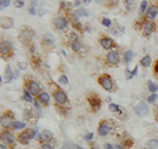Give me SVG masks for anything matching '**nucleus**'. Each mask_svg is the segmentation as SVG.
I'll return each mask as SVG.
<instances>
[{
  "label": "nucleus",
  "mask_w": 158,
  "mask_h": 149,
  "mask_svg": "<svg viewBox=\"0 0 158 149\" xmlns=\"http://www.w3.org/2000/svg\"><path fill=\"white\" fill-rule=\"evenodd\" d=\"M111 32L113 34H116V36H120V34H123V32H124V29H123L121 27H117V28H111Z\"/></svg>",
  "instance_id": "nucleus-33"
},
{
  "label": "nucleus",
  "mask_w": 158,
  "mask_h": 149,
  "mask_svg": "<svg viewBox=\"0 0 158 149\" xmlns=\"http://www.w3.org/2000/svg\"><path fill=\"white\" fill-rule=\"evenodd\" d=\"M0 149H8V148H7L6 144H2V145H0Z\"/></svg>",
  "instance_id": "nucleus-48"
},
{
  "label": "nucleus",
  "mask_w": 158,
  "mask_h": 149,
  "mask_svg": "<svg viewBox=\"0 0 158 149\" xmlns=\"http://www.w3.org/2000/svg\"><path fill=\"white\" fill-rule=\"evenodd\" d=\"M23 100H25L27 103H32V102H34V96L31 94V91L28 90V88H25L24 90V92H23Z\"/></svg>",
  "instance_id": "nucleus-25"
},
{
  "label": "nucleus",
  "mask_w": 158,
  "mask_h": 149,
  "mask_svg": "<svg viewBox=\"0 0 158 149\" xmlns=\"http://www.w3.org/2000/svg\"><path fill=\"white\" fill-rule=\"evenodd\" d=\"M102 2H103V0H96V3H99V4H100Z\"/></svg>",
  "instance_id": "nucleus-53"
},
{
  "label": "nucleus",
  "mask_w": 158,
  "mask_h": 149,
  "mask_svg": "<svg viewBox=\"0 0 158 149\" xmlns=\"http://www.w3.org/2000/svg\"><path fill=\"white\" fill-rule=\"evenodd\" d=\"M99 44H100V46L103 49H106V50H112V48L115 46V42H113V40L111 37H102L100 40H99Z\"/></svg>",
  "instance_id": "nucleus-13"
},
{
  "label": "nucleus",
  "mask_w": 158,
  "mask_h": 149,
  "mask_svg": "<svg viewBox=\"0 0 158 149\" xmlns=\"http://www.w3.org/2000/svg\"><path fill=\"white\" fill-rule=\"evenodd\" d=\"M27 88L29 91H31V94L33 96H38L40 94H41V84H40L37 81H33V79H29V81L27 82Z\"/></svg>",
  "instance_id": "nucleus-7"
},
{
  "label": "nucleus",
  "mask_w": 158,
  "mask_h": 149,
  "mask_svg": "<svg viewBox=\"0 0 158 149\" xmlns=\"http://www.w3.org/2000/svg\"><path fill=\"white\" fill-rule=\"evenodd\" d=\"M15 7L16 8H23L24 7V2L23 0H16V2H15Z\"/></svg>",
  "instance_id": "nucleus-40"
},
{
  "label": "nucleus",
  "mask_w": 158,
  "mask_h": 149,
  "mask_svg": "<svg viewBox=\"0 0 158 149\" xmlns=\"http://www.w3.org/2000/svg\"><path fill=\"white\" fill-rule=\"evenodd\" d=\"M108 107H110V111H112V112H118L121 110V108L118 107L117 104H115V103H110V106H108Z\"/></svg>",
  "instance_id": "nucleus-34"
},
{
  "label": "nucleus",
  "mask_w": 158,
  "mask_h": 149,
  "mask_svg": "<svg viewBox=\"0 0 158 149\" xmlns=\"http://www.w3.org/2000/svg\"><path fill=\"white\" fill-rule=\"evenodd\" d=\"M13 113L11 111H7L6 113H3V116L2 119H0V124H2V127L3 128H12V124L15 121V119H13Z\"/></svg>",
  "instance_id": "nucleus-6"
},
{
  "label": "nucleus",
  "mask_w": 158,
  "mask_h": 149,
  "mask_svg": "<svg viewBox=\"0 0 158 149\" xmlns=\"http://www.w3.org/2000/svg\"><path fill=\"white\" fill-rule=\"evenodd\" d=\"M33 103H34V110H36V112H37V117H40L41 116V103H40L38 100H34Z\"/></svg>",
  "instance_id": "nucleus-31"
},
{
  "label": "nucleus",
  "mask_w": 158,
  "mask_h": 149,
  "mask_svg": "<svg viewBox=\"0 0 158 149\" xmlns=\"http://www.w3.org/2000/svg\"><path fill=\"white\" fill-rule=\"evenodd\" d=\"M141 31L144 33L145 37H150L156 31V24L153 21H150V20H144V21H142Z\"/></svg>",
  "instance_id": "nucleus-5"
},
{
  "label": "nucleus",
  "mask_w": 158,
  "mask_h": 149,
  "mask_svg": "<svg viewBox=\"0 0 158 149\" xmlns=\"http://www.w3.org/2000/svg\"><path fill=\"white\" fill-rule=\"evenodd\" d=\"M25 69H27L25 62H19V70H25Z\"/></svg>",
  "instance_id": "nucleus-42"
},
{
  "label": "nucleus",
  "mask_w": 158,
  "mask_h": 149,
  "mask_svg": "<svg viewBox=\"0 0 158 149\" xmlns=\"http://www.w3.org/2000/svg\"><path fill=\"white\" fill-rule=\"evenodd\" d=\"M157 15H158V6L157 4H153V6H149V8H148V11L145 13V19L153 21L157 17Z\"/></svg>",
  "instance_id": "nucleus-14"
},
{
  "label": "nucleus",
  "mask_w": 158,
  "mask_h": 149,
  "mask_svg": "<svg viewBox=\"0 0 158 149\" xmlns=\"http://www.w3.org/2000/svg\"><path fill=\"white\" fill-rule=\"evenodd\" d=\"M53 98H54V100H56L57 103V106H61V107H65L66 104H67V94L63 91V90H56L53 94Z\"/></svg>",
  "instance_id": "nucleus-3"
},
{
  "label": "nucleus",
  "mask_w": 158,
  "mask_h": 149,
  "mask_svg": "<svg viewBox=\"0 0 158 149\" xmlns=\"http://www.w3.org/2000/svg\"><path fill=\"white\" fill-rule=\"evenodd\" d=\"M92 138H94V133H92V132H90V133H87V135L85 136V140H86V141H91V140H92Z\"/></svg>",
  "instance_id": "nucleus-41"
},
{
  "label": "nucleus",
  "mask_w": 158,
  "mask_h": 149,
  "mask_svg": "<svg viewBox=\"0 0 158 149\" xmlns=\"http://www.w3.org/2000/svg\"><path fill=\"white\" fill-rule=\"evenodd\" d=\"M19 77H20V70L17 69V70L13 71V78H19Z\"/></svg>",
  "instance_id": "nucleus-46"
},
{
  "label": "nucleus",
  "mask_w": 158,
  "mask_h": 149,
  "mask_svg": "<svg viewBox=\"0 0 158 149\" xmlns=\"http://www.w3.org/2000/svg\"><path fill=\"white\" fill-rule=\"evenodd\" d=\"M24 119H25L27 121H34L36 119H38L37 116H34L33 115V112L31 110H25L24 111Z\"/></svg>",
  "instance_id": "nucleus-28"
},
{
  "label": "nucleus",
  "mask_w": 158,
  "mask_h": 149,
  "mask_svg": "<svg viewBox=\"0 0 158 149\" xmlns=\"http://www.w3.org/2000/svg\"><path fill=\"white\" fill-rule=\"evenodd\" d=\"M90 149H96V148H95V147H92V148H90Z\"/></svg>",
  "instance_id": "nucleus-56"
},
{
  "label": "nucleus",
  "mask_w": 158,
  "mask_h": 149,
  "mask_svg": "<svg viewBox=\"0 0 158 149\" xmlns=\"http://www.w3.org/2000/svg\"><path fill=\"white\" fill-rule=\"evenodd\" d=\"M157 120H158V108H157Z\"/></svg>",
  "instance_id": "nucleus-55"
},
{
  "label": "nucleus",
  "mask_w": 158,
  "mask_h": 149,
  "mask_svg": "<svg viewBox=\"0 0 158 149\" xmlns=\"http://www.w3.org/2000/svg\"><path fill=\"white\" fill-rule=\"evenodd\" d=\"M42 41H44V44H45V45L53 46V45H54V42H56V38H54V36H53L52 33H45V34H44Z\"/></svg>",
  "instance_id": "nucleus-21"
},
{
  "label": "nucleus",
  "mask_w": 158,
  "mask_h": 149,
  "mask_svg": "<svg viewBox=\"0 0 158 149\" xmlns=\"http://www.w3.org/2000/svg\"><path fill=\"white\" fill-rule=\"evenodd\" d=\"M99 84L104 88L106 91H113L115 90V83H113V79L108 75V74H103V75L99 77L98 79Z\"/></svg>",
  "instance_id": "nucleus-2"
},
{
  "label": "nucleus",
  "mask_w": 158,
  "mask_h": 149,
  "mask_svg": "<svg viewBox=\"0 0 158 149\" xmlns=\"http://www.w3.org/2000/svg\"><path fill=\"white\" fill-rule=\"evenodd\" d=\"M58 82L61 83V84H69V78L66 75H61L58 79Z\"/></svg>",
  "instance_id": "nucleus-35"
},
{
  "label": "nucleus",
  "mask_w": 158,
  "mask_h": 149,
  "mask_svg": "<svg viewBox=\"0 0 158 149\" xmlns=\"http://www.w3.org/2000/svg\"><path fill=\"white\" fill-rule=\"evenodd\" d=\"M53 23H54V28H56L57 31H65L69 27V20L65 16H57L53 20Z\"/></svg>",
  "instance_id": "nucleus-8"
},
{
  "label": "nucleus",
  "mask_w": 158,
  "mask_h": 149,
  "mask_svg": "<svg viewBox=\"0 0 158 149\" xmlns=\"http://www.w3.org/2000/svg\"><path fill=\"white\" fill-rule=\"evenodd\" d=\"M146 145L149 149H158V140H156V138H150V140L146 143Z\"/></svg>",
  "instance_id": "nucleus-30"
},
{
  "label": "nucleus",
  "mask_w": 158,
  "mask_h": 149,
  "mask_svg": "<svg viewBox=\"0 0 158 149\" xmlns=\"http://www.w3.org/2000/svg\"><path fill=\"white\" fill-rule=\"evenodd\" d=\"M12 79H15L13 78V71L11 70V66H7L6 67V70H4V74H3V81L2 82H6V83H9L12 81Z\"/></svg>",
  "instance_id": "nucleus-19"
},
{
  "label": "nucleus",
  "mask_w": 158,
  "mask_h": 149,
  "mask_svg": "<svg viewBox=\"0 0 158 149\" xmlns=\"http://www.w3.org/2000/svg\"><path fill=\"white\" fill-rule=\"evenodd\" d=\"M140 65L142 67H149L152 65V57L150 56H144L140 59Z\"/></svg>",
  "instance_id": "nucleus-26"
},
{
  "label": "nucleus",
  "mask_w": 158,
  "mask_h": 149,
  "mask_svg": "<svg viewBox=\"0 0 158 149\" xmlns=\"http://www.w3.org/2000/svg\"><path fill=\"white\" fill-rule=\"evenodd\" d=\"M133 57H135V53H133V50L128 49V50H125V53L123 54V61H124L125 63H131Z\"/></svg>",
  "instance_id": "nucleus-22"
},
{
  "label": "nucleus",
  "mask_w": 158,
  "mask_h": 149,
  "mask_svg": "<svg viewBox=\"0 0 158 149\" xmlns=\"http://www.w3.org/2000/svg\"><path fill=\"white\" fill-rule=\"evenodd\" d=\"M148 8H149V3H148V0H142V3L140 4V16H145V13L148 11Z\"/></svg>",
  "instance_id": "nucleus-27"
},
{
  "label": "nucleus",
  "mask_w": 158,
  "mask_h": 149,
  "mask_svg": "<svg viewBox=\"0 0 158 149\" xmlns=\"http://www.w3.org/2000/svg\"><path fill=\"white\" fill-rule=\"evenodd\" d=\"M82 2H83V3H85V4H90V3L92 2V0H82Z\"/></svg>",
  "instance_id": "nucleus-49"
},
{
  "label": "nucleus",
  "mask_w": 158,
  "mask_h": 149,
  "mask_svg": "<svg viewBox=\"0 0 158 149\" xmlns=\"http://www.w3.org/2000/svg\"><path fill=\"white\" fill-rule=\"evenodd\" d=\"M40 149H53V145L50 143H42L41 148H40Z\"/></svg>",
  "instance_id": "nucleus-39"
},
{
  "label": "nucleus",
  "mask_w": 158,
  "mask_h": 149,
  "mask_svg": "<svg viewBox=\"0 0 158 149\" xmlns=\"http://www.w3.org/2000/svg\"><path fill=\"white\" fill-rule=\"evenodd\" d=\"M111 132H112V128H111V124L108 123V121H102L100 124H99V127H98V133H99L100 136L106 137V136L110 135Z\"/></svg>",
  "instance_id": "nucleus-10"
},
{
  "label": "nucleus",
  "mask_w": 158,
  "mask_h": 149,
  "mask_svg": "<svg viewBox=\"0 0 158 149\" xmlns=\"http://www.w3.org/2000/svg\"><path fill=\"white\" fill-rule=\"evenodd\" d=\"M28 11H29V13H31V15H36L37 13V8L36 7H29Z\"/></svg>",
  "instance_id": "nucleus-43"
},
{
  "label": "nucleus",
  "mask_w": 158,
  "mask_h": 149,
  "mask_svg": "<svg viewBox=\"0 0 158 149\" xmlns=\"http://www.w3.org/2000/svg\"><path fill=\"white\" fill-rule=\"evenodd\" d=\"M13 25V19L11 17H3L2 19V28L3 29H8Z\"/></svg>",
  "instance_id": "nucleus-24"
},
{
  "label": "nucleus",
  "mask_w": 158,
  "mask_h": 149,
  "mask_svg": "<svg viewBox=\"0 0 158 149\" xmlns=\"http://www.w3.org/2000/svg\"><path fill=\"white\" fill-rule=\"evenodd\" d=\"M9 4H11V0H0V7H2V9L7 8Z\"/></svg>",
  "instance_id": "nucleus-36"
},
{
  "label": "nucleus",
  "mask_w": 158,
  "mask_h": 149,
  "mask_svg": "<svg viewBox=\"0 0 158 149\" xmlns=\"http://www.w3.org/2000/svg\"><path fill=\"white\" fill-rule=\"evenodd\" d=\"M2 140H3V144L6 143V145H12L15 143V140H16V137H15L12 131L6 130V131L2 132Z\"/></svg>",
  "instance_id": "nucleus-11"
},
{
  "label": "nucleus",
  "mask_w": 158,
  "mask_h": 149,
  "mask_svg": "<svg viewBox=\"0 0 158 149\" xmlns=\"http://www.w3.org/2000/svg\"><path fill=\"white\" fill-rule=\"evenodd\" d=\"M31 140H33L32 135H31V130H24L17 136V141L20 144H23V145H27V144H29V141H31Z\"/></svg>",
  "instance_id": "nucleus-12"
},
{
  "label": "nucleus",
  "mask_w": 158,
  "mask_h": 149,
  "mask_svg": "<svg viewBox=\"0 0 158 149\" xmlns=\"http://www.w3.org/2000/svg\"><path fill=\"white\" fill-rule=\"evenodd\" d=\"M148 88H149L150 94H156L158 91V84L153 81H148Z\"/></svg>",
  "instance_id": "nucleus-29"
},
{
  "label": "nucleus",
  "mask_w": 158,
  "mask_h": 149,
  "mask_svg": "<svg viewBox=\"0 0 158 149\" xmlns=\"http://www.w3.org/2000/svg\"><path fill=\"white\" fill-rule=\"evenodd\" d=\"M135 111H136L137 115L141 116V117H145V116L149 115V107H148V104L144 102L137 103L136 107H135Z\"/></svg>",
  "instance_id": "nucleus-9"
},
{
  "label": "nucleus",
  "mask_w": 158,
  "mask_h": 149,
  "mask_svg": "<svg viewBox=\"0 0 158 149\" xmlns=\"http://www.w3.org/2000/svg\"><path fill=\"white\" fill-rule=\"evenodd\" d=\"M53 133L49 131V130H44L41 131V133H40V136H38V140L40 141H42V143H52L53 141Z\"/></svg>",
  "instance_id": "nucleus-16"
},
{
  "label": "nucleus",
  "mask_w": 158,
  "mask_h": 149,
  "mask_svg": "<svg viewBox=\"0 0 158 149\" xmlns=\"http://www.w3.org/2000/svg\"><path fill=\"white\" fill-rule=\"evenodd\" d=\"M88 102H90V106L92 107L94 111H96L98 108L100 107V104H102L100 98L96 96V95H88Z\"/></svg>",
  "instance_id": "nucleus-17"
},
{
  "label": "nucleus",
  "mask_w": 158,
  "mask_h": 149,
  "mask_svg": "<svg viewBox=\"0 0 158 149\" xmlns=\"http://www.w3.org/2000/svg\"><path fill=\"white\" fill-rule=\"evenodd\" d=\"M63 149H71V145H67V144H65V147H63Z\"/></svg>",
  "instance_id": "nucleus-50"
},
{
  "label": "nucleus",
  "mask_w": 158,
  "mask_h": 149,
  "mask_svg": "<svg viewBox=\"0 0 158 149\" xmlns=\"http://www.w3.org/2000/svg\"><path fill=\"white\" fill-rule=\"evenodd\" d=\"M77 149H85V148H83V147H77Z\"/></svg>",
  "instance_id": "nucleus-54"
},
{
  "label": "nucleus",
  "mask_w": 158,
  "mask_h": 149,
  "mask_svg": "<svg viewBox=\"0 0 158 149\" xmlns=\"http://www.w3.org/2000/svg\"><path fill=\"white\" fill-rule=\"evenodd\" d=\"M37 100L42 104V106H48L49 102H50V94L46 91H42L40 95L37 96Z\"/></svg>",
  "instance_id": "nucleus-18"
},
{
  "label": "nucleus",
  "mask_w": 158,
  "mask_h": 149,
  "mask_svg": "<svg viewBox=\"0 0 158 149\" xmlns=\"http://www.w3.org/2000/svg\"><path fill=\"white\" fill-rule=\"evenodd\" d=\"M33 37V31H31L29 28H24L21 33H20V40L24 42V44H27V42H31V40Z\"/></svg>",
  "instance_id": "nucleus-15"
},
{
  "label": "nucleus",
  "mask_w": 158,
  "mask_h": 149,
  "mask_svg": "<svg viewBox=\"0 0 158 149\" xmlns=\"http://www.w3.org/2000/svg\"><path fill=\"white\" fill-rule=\"evenodd\" d=\"M157 98H158V95H157V94H150V95H149V98H148V102H149V103H156Z\"/></svg>",
  "instance_id": "nucleus-37"
},
{
  "label": "nucleus",
  "mask_w": 158,
  "mask_h": 149,
  "mask_svg": "<svg viewBox=\"0 0 158 149\" xmlns=\"http://www.w3.org/2000/svg\"><path fill=\"white\" fill-rule=\"evenodd\" d=\"M115 149H123L121 145H115Z\"/></svg>",
  "instance_id": "nucleus-52"
},
{
  "label": "nucleus",
  "mask_w": 158,
  "mask_h": 149,
  "mask_svg": "<svg viewBox=\"0 0 158 149\" xmlns=\"http://www.w3.org/2000/svg\"><path fill=\"white\" fill-rule=\"evenodd\" d=\"M106 61L110 66H117L120 63V53L117 50H110L107 53V57H106Z\"/></svg>",
  "instance_id": "nucleus-4"
},
{
  "label": "nucleus",
  "mask_w": 158,
  "mask_h": 149,
  "mask_svg": "<svg viewBox=\"0 0 158 149\" xmlns=\"http://www.w3.org/2000/svg\"><path fill=\"white\" fill-rule=\"evenodd\" d=\"M154 70H156V73L158 74V61H157V63H156V67H154Z\"/></svg>",
  "instance_id": "nucleus-51"
},
{
  "label": "nucleus",
  "mask_w": 158,
  "mask_h": 149,
  "mask_svg": "<svg viewBox=\"0 0 158 149\" xmlns=\"http://www.w3.org/2000/svg\"><path fill=\"white\" fill-rule=\"evenodd\" d=\"M102 24H103V25H104L106 28H112V20H111V19H107V17L102 19Z\"/></svg>",
  "instance_id": "nucleus-32"
},
{
  "label": "nucleus",
  "mask_w": 158,
  "mask_h": 149,
  "mask_svg": "<svg viewBox=\"0 0 158 149\" xmlns=\"http://www.w3.org/2000/svg\"><path fill=\"white\" fill-rule=\"evenodd\" d=\"M81 4H82V0H74V6L81 8Z\"/></svg>",
  "instance_id": "nucleus-44"
},
{
  "label": "nucleus",
  "mask_w": 158,
  "mask_h": 149,
  "mask_svg": "<svg viewBox=\"0 0 158 149\" xmlns=\"http://www.w3.org/2000/svg\"><path fill=\"white\" fill-rule=\"evenodd\" d=\"M70 48H71V50H73V52L81 53V52L83 50V44L79 41V40H75V41L70 42Z\"/></svg>",
  "instance_id": "nucleus-20"
},
{
  "label": "nucleus",
  "mask_w": 158,
  "mask_h": 149,
  "mask_svg": "<svg viewBox=\"0 0 158 149\" xmlns=\"http://www.w3.org/2000/svg\"><path fill=\"white\" fill-rule=\"evenodd\" d=\"M104 149H115V145H112V144L108 143V144H106V145H104Z\"/></svg>",
  "instance_id": "nucleus-45"
},
{
  "label": "nucleus",
  "mask_w": 158,
  "mask_h": 149,
  "mask_svg": "<svg viewBox=\"0 0 158 149\" xmlns=\"http://www.w3.org/2000/svg\"><path fill=\"white\" fill-rule=\"evenodd\" d=\"M13 44L9 41V40H3L2 44H0V54H2L3 58H9L12 57L13 54Z\"/></svg>",
  "instance_id": "nucleus-1"
},
{
  "label": "nucleus",
  "mask_w": 158,
  "mask_h": 149,
  "mask_svg": "<svg viewBox=\"0 0 158 149\" xmlns=\"http://www.w3.org/2000/svg\"><path fill=\"white\" fill-rule=\"evenodd\" d=\"M127 6H133V3H135V0H124Z\"/></svg>",
  "instance_id": "nucleus-47"
},
{
  "label": "nucleus",
  "mask_w": 158,
  "mask_h": 149,
  "mask_svg": "<svg viewBox=\"0 0 158 149\" xmlns=\"http://www.w3.org/2000/svg\"><path fill=\"white\" fill-rule=\"evenodd\" d=\"M31 135H32V138H36L37 137V135H38V127L31 128Z\"/></svg>",
  "instance_id": "nucleus-38"
},
{
  "label": "nucleus",
  "mask_w": 158,
  "mask_h": 149,
  "mask_svg": "<svg viewBox=\"0 0 158 149\" xmlns=\"http://www.w3.org/2000/svg\"><path fill=\"white\" fill-rule=\"evenodd\" d=\"M27 128V123L25 121H17L15 120L13 124H12V130L15 131H24Z\"/></svg>",
  "instance_id": "nucleus-23"
}]
</instances>
